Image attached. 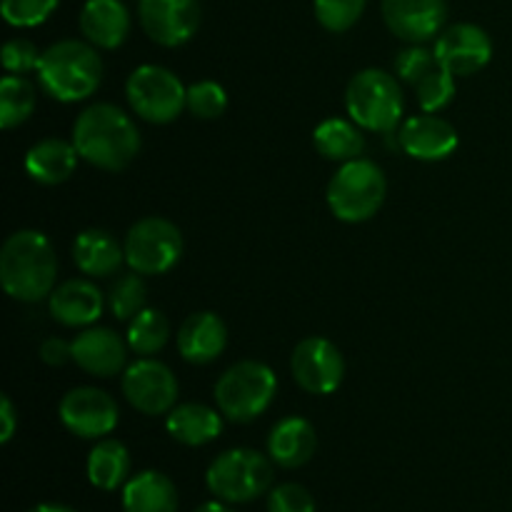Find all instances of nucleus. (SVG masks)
Returning a JSON list of instances; mask_svg holds the SVG:
<instances>
[{
    "label": "nucleus",
    "instance_id": "obj_1",
    "mask_svg": "<svg viewBox=\"0 0 512 512\" xmlns=\"http://www.w3.org/2000/svg\"><path fill=\"white\" fill-rule=\"evenodd\" d=\"M73 145L85 163L118 173L140 153V133L133 118L118 105L95 103L73 123Z\"/></svg>",
    "mask_w": 512,
    "mask_h": 512
},
{
    "label": "nucleus",
    "instance_id": "obj_2",
    "mask_svg": "<svg viewBox=\"0 0 512 512\" xmlns=\"http://www.w3.org/2000/svg\"><path fill=\"white\" fill-rule=\"evenodd\" d=\"M58 280V255L40 230H18L0 250V285L20 303L50 298Z\"/></svg>",
    "mask_w": 512,
    "mask_h": 512
},
{
    "label": "nucleus",
    "instance_id": "obj_3",
    "mask_svg": "<svg viewBox=\"0 0 512 512\" xmlns=\"http://www.w3.org/2000/svg\"><path fill=\"white\" fill-rule=\"evenodd\" d=\"M35 73L48 98L80 103L100 88L103 60L88 40H58L43 50Z\"/></svg>",
    "mask_w": 512,
    "mask_h": 512
},
{
    "label": "nucleus",
    "instance_id": "obj_4",
    "mask_svg": "<svg viewBox=\"0 0 512 512\" xmlns=\"http://www.w3.org/2000/svg\"><path fill=\"white\" fill-rule=\"evenodd\" d=\"M388 180L383 168L368 158L340 163L328 183V208L343 223H365L385 203Z\"/></svg>",
    "mask_w": 512,
    "mask_h": 512
},
{
    "label": "nucleus",
    "instance_id": "obj_5",
    "mask_svg": "<svg viewBox=\"0 0 512 512\" xmlns=\"http://www.w3.org/2000/svg\"><path fill=\"white\" fill-rule=\"evenodd\" d=\"M345 108L350 120H355L363 130L393 133L405 110L398 78L380 68L360 70L345 88Z\"/></svg>",
    "mask_w": 512,
    "mask_h": 512
},
{
    "label": "nucleus",
    "instance_id": "obj_6",
    "mask_svg": "<svg viewBox=\"0 0 512 512\" xmlns=\"http://www.w3.org/2000/svg\"><path fill=\"white\" fill-rule=\"evenodd\" d=\"M273 465V460L253 448L225 450L210 463L205 485L223 503H253L273 485Z\"/></svg>",
    "mask_w": 512,
    "mask_h": 512
},
{
    "label": "nucleus",
    "instance_id": "obj_7",
    "mask_svg": "<svg viewBox=\"0 0 512 512\" xmlns=\"http://www.w3.org/2000/svg\"><path fill=\"white\" fill-rule=\"evenodd\" d=\"M278 393V378L273 368L260 360H240L230 365L215 383L218 410L233 423H250L273 403Z\"/></svg>",
    "mask_w": 512,
    "mask_h": 512
},
{
    "label": "nucleus",
    "instance_id": "obj_8",
    "mask_svg": "<svg viewBox=\"0 0 512 512\" xmlns=\"http://www.w3.org/2000/svg\"><path fill=\"white\" fill-rule=\"evenodd\" d=\"M125 98L138 118L153 125L173 123L188 108V88L163 65L135 68L125 83Z\"/></svg>",
    "mask_w": 512,
    "mask_h": 512
},
{
    "label": "nucleus",
    "instance_id": "obj_9",
    "mask_svg": "<svg viewBox=\"0 0 512 512\" xmlns=\"http://www.w3.org/2000/svg\"><path fill=\"white\" fill-rule=\"evenodd\" d=\"M125 263L140 275H163L175 268L183 255V233L160 215L138 220L125 235Z\"/></svg>",
    "mask_w": 512,
    "mask_h": 512
},
{
    "label": "nucleus",
    "instance_id": "obj_10",
    "mask_svg": "<svg viewBox=\"0 0 512 512\" xmlns=\"http://www.w3.org/2000/svg\"><path fill=\"white\" fill-rule=\"evenodd\" d=\"M58 415L65 430L83 440H103L105 435L113 433L120 420L113 395L90 385L68 390L60 400Z\"/></svg>",
    "mask_w": 512,
    "mask_h": 512
},
{
    "label": "nucleus",
    "instance_id": "obj_11",
    "mask_svg": "<svg viewBox=\"0 0 512 512\" xmlns=\"http://www.w3.org/2000/svg\"><path fill=\"white\" fill-rule=\"evenodd\" d=\"M125 400L143 415H168L178 403V380L173 370L155 358H140L123 370Z\"/></svg>",
    "mask_w": 512,
    "mask_h": 512
},
{
    "label": "nucleus",
    "instance_id": "obj_12",
    "mask_svg": "<svg viewBox=\"0 0 512 512\" xmlns=\"http://www.w3.org/2000/svg\"><path fill=\"white\" fill-rule=\"evenodd\" d=\"M293 378L305 393L330 395L340 388L345 378V358L338 345L328 338H305L295 345L290 358Z\"/></svg>",
    "mask_w": 512,
    "mask_h": 512
},
{
    "label": "nucleus",
    "instance_id": "obj_13",
    "mask_svg": "<svg viewBox=\"0 0 512 512\" xmlns=\"http://www.w3.org/2000/svg\"><path fill=\"white\" fill-rule=\"evenodd\" d=\"M140 28L163 48H180L200 28L198 0H138Z\"/></svg>",
    "mask_w": 512,
    "mask_h": 512
},
{
    "label": "nucleus",
    "instance_id": "obj_14",
    "mask_svg": "<svg viewBox=\"0 0 512 512\" xmlns=\"http://www.w3.org/2000/svg\"><path fill=\"white\" fill-rule=\"evenodd\" d=\"M380 8L390 33L410 45L438 38L448 18L445 0H383Z\"/></svg>",
    "mask_w": 512,
    "mask_h": 512
},
{
    "label": "nucleus",
    "instance_id": "obj_15",
    "mask_svg": "<svg viewBox=\"0 0 512 512\" xmlns=\"http://www.w3.org/2000/svg\"><path fill=\"white\" fill-rule=\"evenodd\" d=\"M435 55L455 75H473L483 70L493 58V40L480 25L458 23L445 28L435 40Z\"/></svg>",
    "mask_w": 512,
    "mask_h": 512
},
{
    "label": "nucleus",
    "instance_id": "obj_16",
    "mask_svg": "<svg viewBox=\"0 0 512 512\" xmlns=\"http://www.w3.org/2000/svg\"><path fill=\"white\" fill-rule=\"evenodd\" d=\"M400 148L405 155L413 160H423V163H438V160L450 158L458 148L460 138L453 123L435 113L413 115L400 125Z\"/></svg>",
    "mask_w": 512,
    "mask_h": 512
},
{
    "label": "nucleus",
    "instance_id": "obj_17",
    "mask_svg": "<svg viewBox=\"0 0 512 512\" xmlns=\"http://www.w3.org/2000/svg\"><path fill=\"white\" fill-rule=\"evenodd\" d=\"M73 363L95 378H115L128 368V340L110 328H88L73 338Z\"/></svg>",
    "mask_w": 512,
    "mask_h": 512
},
{
    "label": "nucleus",
    "instance_id": "obj_18",
    "mask_svg": "<svg viewBox=\"0 0 512 512\" xmlns=\"http://www.w3.org/2000/svg\"><path fill=\"white\" fill-rule=\"evenodd\" d=\"M50 315L65 328H88L103 315L105 298L95 283L73 278L60 283L48 298Z\"/></svg>",
    "mask_w": 512,
    "mask_h": 512
},
{
    "label": "nucleus",
    "instance_id": "obj_19",
    "mask_svg": "<svg viewBox=\"0 0 512 512\" xmlns=\"http://www.w3.org/2000/svg\"><path fill=\"white\" fill-rule=\"evenodd\" d=\"M318 450V433L313 423L300 415L278 420L268 435V455L278 468L295 470L313 460Z\"/></svg>",
    "mask_w": 512,
    "mask_h": 512
},
{
    "label": "nucleus",
    "instance_id": "obj_20",
    "mask_svg": "<svg viewBox=\"0 0 512 512\" xmlns=\"http://www.w3.org/2000/svg\"><path fill=\"white\" fill-rule=\"evenodd\" d=\"M228 345V328L220 320V315L203 310V313H193L183 320L178 330V350L188 363L193 365H208Z\"/></svg>",
    "mask_w": 512,
    "mask_h": 512
},
{
    "label": "nucleus",
    "instance_id": "obj_21",
    "mask_svg": "<svg viewBox=\"0 0 512 512\" xmlns=\"http://www.w3.org/2000/svg\"><path fill=\"white\" fill-rule=\"evenodd\" d=\"M80 33L100 50H115L128 40L130 13L120 0H85Z\"/></svg>",
    "mask_w": 512,
    "mask_h": 512
},
{
    "label": "nucleus",
    "instance_id": "obj_22",
    "mask_svg": "<svg viewBox=\"0 0 512 512\" xmlns=\"http://www.w3.org/2000/svg\"><path fill=\"white\" fill-rule=\"evenodd\" d=\"M78 148L73 140L45 138L25 153V173L40 185H60L78 168Z\"/></svg>",
    "mask_w": 512,
    "mask_h": 512
},
{
    "label": "nucleus",
    "instance_id": "obj_23",
    "mask_svg": "<svg viewBox=\"0 0 512 512\" xmlns=\"http://www.w3.org/2000/svg\"><path fill=\"white\" fill-rule=\"evenodd\" d=\"M165 430L175 443L200 448L223 433V413L203 403H180L165 418Z\"/></svg>",
    "mask_w": 512,
    "mask_h": 512
},
{
    "label": "nucleus",
    "instance_id": "obj_24",
    "mask_svg": "<svg viewBox=\"0 0 512 512\" xmlns=\"http://www.w3.org/2000/svg\"><path fill=\"white\" fill-rule=\"evenodd\" d=\"M173 480L160 470H143L123 485V512H178Z\"/></svg>",
    "mask_w": 512,
    "mask_h": 512
},
{
    "label": "nucleus",
    "instance_id": "obj_25",
    "mask_svg": "<svg viewBox=\"0 0 512 512\" xmlns=\"http://www.w3.org/2000/svg\"><path fill=\"white\" fill-rule=\"evenodd\" d=\"M73 260L78 270L90 278H108L125 263V248L110 233L90 228L73 240Z\"/></svg>",
    "mask_w": 512,
    "mask_h": 512
},
{
    "label": "nucleus",
    "instance_id": "obj_26",
    "mask_svg": "<svg viewBox=\"0 0 512 512\" xmlns=\"http://www.w3.org/2000/svg\"><path fill=\"white\" fill-rule=\"evenodd\" d=\"M88 480L93 488L113 493L128 483L130 475V453L120 440L105 438L90 450L88 455Z\"/></svg>",
    "mask_w": 512,
    "mask_h": 512
},
{
    "label": "nucleus",
    "instance_id": "obj_27",
    "mask_svg": "<svg viewBox=\"0 0 512 512\" xmlns=\"http://www.w3.org/2000/svg\"><path fill=\"white\" fill-rule=\"evenodd\" d=\"M313 145L323 158L335 160V163H348V160L363 155V128L355 120L328 118L313 130Z\"/></svg>",
    "mask_w": 512,
    "mask_h": 512
},
{
    "label": "nucleus",
    "instance_id": "obj_28",
    "mask_svg": "<svg viewBox=\"0 0 512 512\" xmlns=\"http://www.w3.org/2000/svg\"><path fill=\"white\" fill-rule=\"evenodd\" d=\"M170 338V323L160 310L145 308L143 313L135 315L128 325V348L140 358H150V355L160 353L168 345Z\"/></svg>",
    "mask_w": 512,
    "mask_h": 512
},
{
    "label": "nucleus",
    "instance_id": "obj_29",
    "mask_svg": "<svg viewBox=\"0 0 512 512\" xmlns=\"http://www.w3.org/2000/svg\"><path fill=\"white\" fill-rule=\"evenodd\" d=\"M35 110V88L23 75H5L0 80V128L13 130L23 125Z\"/></svg>",
    "mask_w": 512,
    "mask_h": 512
},
{
    "label": "nucleus",
    "instance_id": "obj_30",
    "mask_svg": "<svg viewBox=\"0 0 512 512\" xmlns=\"http://www.w3.org/2000/svg\"><path fill=\"white\" fill-rule=\"evenodd\" d=\"M108 305L110 313L118 320H133L135 315L143 313L148 308V288H145V280L140 278V273H125L118 275L108 293Z\"/></svg>",
    "mask_w": 512,
    "mask_h": 512
},
{
    "label": "nucleus",
    "instance_id": "obj_31",
    "mask_svg": "<svg viewBox=\"0 0 512 512\" xmlns=\"http://www.w3.org/2000/svg\"><path fill=\"white\" fill-rule=\"evenodd\" d=\"M413 90L423 113H440L443 108H448L455 95V75L443 63H438L425 78L413 85Z\"/></svg>",
    "mask_w": 512,
    "mask_h": 512
},
{
    "label": "nucleus",
    "instance_id": "obj_32",
    "mask_svg": "<svg viewBox=\"0 0 512 512\" xmlns=\"http://www.w3.org/2000/svg\"><path fill=\"white\" fill-rule=\"evenodd\" d=\"M365 3L368 0H313L315 20L328 33H345L365 13Z\"/></svg>",
    "mask_w": 512,
    "mask_h": 512
},
{
    "label": "nucleus",
    "instance_id": "obj_33",
    "mask_svg": "<svg viewBox=\"0 0 512 512\" xmlns=\"http://www.w3.org/2000/svg\"><path fill=\"white\" fill-rule=\"evenodd\" d=\"M188 110L200 120H215L228 110V93L215 80H200L188 88Z\"/></svg>",
    "mask_w": 512,
    "mask_h": 512
},
{
    "label": "nucleus",
    "instance_id": "obj_34",
    "mask_svg": "<svg viewBox=\"0 0 512 512\" xmlns=\"http://www.w3.org/2000/svg\"><path fill=\"white\" fill-rule=\"evenodd\" d=\"M60 0H3V18L13 28H35L45 23Z\"/></svg>",
    "mask_w": 512,
    "mask_h": 512
},
{
    "label": "nucleus",
    "instance_id": "obj_35",
    "mask_svg": "<svg viewBox=\"0 0 512 512\" xmlns=\"http://www.w3.org/2000/svg\"><path fill=\"white\" fill-rule=\"evenodd\" d=\"M438 63L440 60L438 55H435V50L423 48V45H410V48L400 50L398 58H395V75H398L400 80H405L408 85H415Z\"/></svg>",
    "mask_w": 512,
    "mask_h": 512
},
{
    "label": "nucleus",
    "instance_id": "obj_36",
    "mask_svg": "<svg viewBox=\"0 0 512 512\" xmlns=\"http://www.w3.org/2000/svg\"><path fill=\"white\" fill-rule=\"evenodd\" d=\"M268 512H315V498L300 483H280L270 488Z\"/></svg>",
    "mask_w": 512,
    "mask_h": 512
},
{
    "label": "nucleus",
    "instance_id": "obj_37",
    "mask_svg": "<svg viewBox=\"0 0 512 512\" xmlns=\"http://www.w3.org/2000/svg\"><path fill=\"white\" fill-rule=\"evenodd\" d=\"M38 48L25 38H13L3 45V68L10 75H25L30 70H38L40 63Z\"/></svg>",
    "mask_w": 512,
    "mask_h": 512
},
{
    "label": "nucleus",
    "instance_id": "obj_38",
    "mask_svg": "<svg viewBox=\"0 0 512 512\" xmlns=\"http://www.w3.org/2000/svg\"><path fill=\"white\" fill-rule=\"evenodd\" d=\"M40 360L45 365H53V368H60V365L70 363L73 360V340L63 338H48L40 343Z\"/></svg>",
    "mask_w": 512,
    "mask_h": 512
},
{
    "label": "nucleus",
    "instance_id": "obj_39",
    "mask_svg": "<svg viewBox=\"0 0 512 512\" xmlns=\"http://www.w3.org/2000/svg\"><path fill=\"white\" fill-rule=\"evenodd\" d=\"M18 430V413L8 395H0V443H10Z\"/></svg>",
    "mask_w": 512,
    "mask_h": 512
},
{
    "label": "nucleus",
    "instance_id": "obj_40",
    "mask_svg": "<svg viewBox=\"0 0 512 512\" xmlns=\"http://www.w3.org/2000/svg\"><path fill=\"white\" fill-rule=\"evenodd\" d=\"M193 512H235L230 508V503H223V500H210V503L198 505Z\"/></svg>",
    "mask_w": 512,
    "mask_h": 512
},
{
    "label": "nucleus",
    "instance_id": "obj_41",
    "mask_svg": "<svg viewBox=\"0 0 512 512\" xmlns=\"http://www.w3.org/2000/svg\"><path fill=\"white\" fill-rule=\"evenodd\" d=\"M28 512H78V510L68 508V505H60V503H40V505H35V508H30Z\"/></svg>",
    "mask_w": 512,
    "mask_h": 512
}]
</instances>
